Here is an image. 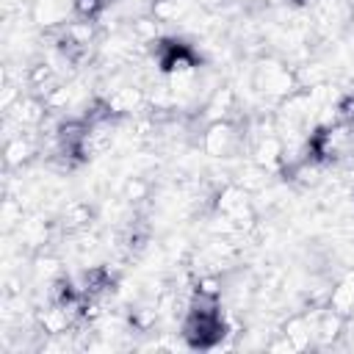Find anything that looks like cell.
Instances as JSON below:
<instances>
[{
	"label": "cell",
	"instance_id": "277c9868",
	"mask_svg": "<svg viewBox=\"0 0 354 354\" xmlns=\"http://www.w3.org/2000/svg\"><path fill=\"white\" fill-rule=\"evenodd\" d=\"M47 105H44V100H39L36 94H30V97H19L11 108H8V113H11V119L25 130V127H39V124H44V116H47Z\"/></svg>",
	"mask_w": 354,
	"mask_h": 354
},
{
	"label": "cell",
	"instance_id": "6da1fadb",
	"mask_svg": "<svg viewBox=\"0 0 354 354\" xmlns=\"http://www.w3.org/2000/svg\"><path fill=\"white\" fill-rule=\"evenodd\" d=\"M252 86H254L257 94L282 102L285 97H290L299 88V80H296V72L285 61H279V58H260L257 66L252 69Z\"/></svg>",
	"mask_w": 354,
	"mask_h": 354
},
{
	"label": "cell",
	"instance_id": "9c48e42d",
	"mask_svg": "<svg viewBox=\"0 0 354 354\" xmlns=\"http://www.w3.org/2000/svg\"><path fill=\"white\" fill-rule=\"evenodd\" d=\"M19 235H22V243L39 246V243L47 241V221H41V218H22Z\"/></svg>",
	"mask_w": 354,
	"mask_h": 354
},
{
	"label": "cell",
	"instance_id": "8992f818",
	"mask_svg": "<svg viewBox=\"0 0 354 354\" xmlns=\"http://www.w3.org/2000/svg\"><path fill=\"white\" fill-rule=\"evenodd\" d=\"M105 102H108L111 113L122 116V113H133V111H138V108L147 102V97H144V91L136 88V86H122V88H113L111 97H108Z\"/></svg>",
	"mask_w": 354,
	"mask_h": 354
},
{
	"label": "cell",
	"instance_id": "8fae6325",
	"mask_svg": "<svg viewBox=\"0 0 354 354\" xmlns=\"http://www.w3.org/2000/svg\"><path fill=\"white\" fill-rule=\"evenodd\" d=\"M100 11H105L102 0H75V14L83 19H94Z\"/></svg>",
	"mask_w": 354,
	"mask_h": 354
},
{
	"label": "cell",
	"instance_id": "7a4b0ae2",
	"mask_svg": "<svg viewBox=\"0 0 354 354\" xmlns=\"http://www.w3.org/2000/svg\"><path fill=\"white\" fill-rule=\"evenodd\" d=\"M246 136L241 133V127L232 119L224 122H210L202 133V149L210 158H232L235 152H241Z\"/></svg>",
	"mask_w": 354,
	"mask_h": 354
},
{
	"label": "cell",
	"instance_id": "3957f363",
	"mask_svg": "<svg viewBox=\"0 0 354 354\" xmlns=\"http://www.w3.org/2000/svg\"><path fill=\"white\" fill-rule=\"evenodd\" d=\"M238 111V100H235V91L227 88V86H218L202 105V119L210 124V122H224V119H232V113Z\"/></svg>",
	"mask_w": 354,
	"mask_h": 354
},
{
	"label": "cell",
	"instance_id": "52a82bcc",
	"mask_svg": "<svg viewBox=\"0 0 354 354\" xmlns=\"http://www.w3.org/2000/svg\"><path fill=\"white\" fill-rule=\"evenodd\" d=\"M33 155H36V144H33V138L25 136V133H17V136H11V138L6 141V163H8V166H22V163H28Z\"/></svg>",
	"mask_w": 354,
	"mask_h": 354
},
{
	"label": "cell",
	"instance_id": "30bf717a",
	"mask_svg": "<svg viewBox=\"0 0 354 354\" xmlns=\"http://www.w3.org/2000/svg\"><path fill=\"white\" fill-rule=\"evenodd\" d=\"M64 17H66V3H61V0H41L36 6V19L41 25H55Z\"/></svg>",
	"mask_w": 354,
	"mask_h": 354
},
{
	"label": "cell",
	"instance_id": "ba28073f",
	"mask_svg": "<svg viewBox=\"0 0 354 354\" xmlns=\"http://www.w3.org/2000/svg\"><path fill=\"white\" fill-rule=\"evenodd\" d=\"M88 221H91V207L86 202H69L61 213V224L66 232H80L88 227Z\"/></svg>",
	"mask_w": 354,
	"mask_h": 354
},
{
	"label": "cell",
	"instance_id": "5b68a950",
	"mask_svg": "<svg viewBox=\"0 0 354 354\" xmlns=\"http://www.w3.org/2000/svg\"><path fill=\"white\" fill-rule=\"evenodd\" d=\"M326 307H332L343 318L354 315V271H348L343 279L335 282V288L329 290V304Z\"/></svg>",
	"mask_w": 354,
	"mask_h": 354
},
{
	"label": "cell",
	"instance_id": "7c38bea8",
	"mask_svg": "<svg viewBox=\"0 0 354 354\" xmlns=\"http://www.w3.org/2000/svg\"><path fill=\"white\" fill-rule=\"evenodd\" d=\"M147 191H149V188H147V183H144L141 177H130V180L124 183V196H127L130 202H133V199H144Z\"/></svg>",
	"mask_w": 354,
	"mask_h": 354
}]
</instances>
